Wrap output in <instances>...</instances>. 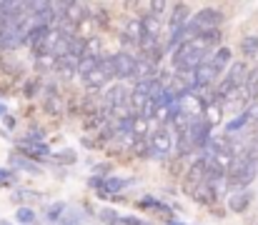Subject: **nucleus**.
<instances>
[{
  "label": "nucleus",
  "instance_id": "11",
  "mask_svg": "<svg viewBox=\"0 0 258 225\" xmlns=\"http://www.w3.org/2000/svg\"><path fill=\"white\" fill-rule=\"evenodd\" d=\"M156 78V65L146 58H138L136 60V70H133V80H153Z\"/></svg>",
  "mask_w": 258,
  "mask_h": 225
},
{
  "label": "nucleus",
  "instance_id": "16",
  "mask_svg": "<svg viewBox=\"0 0 258 225\" xmlns=\"http://www.w3.org/2000/svg\"><path fill=\"white\" fill-rule=\"evenodd\" d=\"M83 18H88L86 5H83V3H68V5H66V23L78 25Z\"/></svg>",
  "mask_w": 258,
  "mask_h": 225
},
{
  "label": "nucleus",
  "instance_id": "18",
  "mask_svg": "<svg viewBox=\"0 0 258 225\" xmlns=\"http://www.w3.org/2000/svg\"><path fill=\"white\" fill-rule=\"evenodd\" d=\"M48 30H50V28H45V25H35V28H33L28 35H25V45H30V48L38 53V48L43 45V40H45Z\"/></svg>",
  "mask_w": 258,
  "mask_h": 225
},
{
  "label": "nucleus",
  "instance_id": "8",
  "mask_svg": "<svg viewBox=\"0 0 258 225\" xmlns=\"http://www.w3.org/2000/svg\"><path fill=\"white\" fill-rule=\"evenodd\" d=\"M190 20V15H188V5H183V3H178V5H173L171 10V18H168V28H171V38L178 33V30H183L185 28V23Z\"/></svg>",
  "mask_w": 258,
  "mask_h": 225
},
{
  "label": "nucleus",
  "instance_id": "21",
  "mask_svg": "<svg viewBox=\"0 0 258 225\" xmlns=\"http://www.w3.org/2000/svg\"><path fill=\"white\" fill-rule=\"evenodd\" d=\"M208 63L221 73V70L231 63V50H228V48H218V50H216V55H213V60H208Z\"/></svg>",
  "mask_w": 258,
  "mask_h": 225
},
{
  "label": "nucleus",
  "instance_id": "5",
  "mask_svg": "<svg viewBox=\"0 0 258 225\" xmlns=\"http://www.w3.org/2000/svg\"><path fill=\"white\" fill-rule=\"evenodd\" d=\"M136 60H138V58L131 55V53H115V55H113V70H115V78H120V80L133 78Z\"/></svg>",
  "mask_w": 258,
  "mask_h": 225
},
{
  "label": "nucleus",
  "instance_id": "40",
  "mask_svg": "<svg viewBox=\"0 0 258 225\" xmlns=\"http://www.w3.org/2000/svg\"><path fill=\"white\" fill-rule=\"evenodd\" d=\"M256 98H258V93H256Z\"/></svg>",
  "mask_w": 258,
  "mask_h": 225
},
{
  "label": "nucleus",
  "instance_id": "36",
  "mask_svg": "<svg viewBox=\"0 0 258 225\" xmlns=\"http://www.w3.org/2000/svg\"><path fill=\"white\" fill-rule=\"evenodd\" d=\"M123 223L125 225H146L143 220H136V218H123Z\"/></svg>",
  "mask_w": 258,
  "mask_h": 225
},
{
  "label": "nucleus",
  "instance_id": "34",
  "mask_svg": "<svg viewBox=\"0 0 258 225\" xmlns=\"http://www.w3.org/2000/svg\"><path fill=\"white\" fill-rule=\"evenodd\" d=\"M248 113V120H253V123H258V103L251 108V110H246Z\"/></svg>",
  "mask_w": 258,
  "mask_h": 225
},
{
  "label": "nucleus",
  "instance_id": "1",
  "mask_svg": "<svg viewBox=\"0 0 258 225\" xmlns=\"http://www.w3.org/2000/svg\"><path fill=\"white\" fill-rule=\"evenodd\" d=\"M201 63H206V53L196 45V40L190 43H183L173 50V65L178 73H185V70H196Z\"/></svg>",
  "mask_w": 258,
  "mask_h": 225
},
{
  "label": "nucleus",
  "instance_id": "35",
  "mask_svg": "<svg viewBox=\"0 0 258 225\" xmlns=\"http://www.w3.org/2000/svg\"><path fill=\"white\" fill-rule=\"evenodd\" d=\"M248 153H251L253 158H258V133L253 135V143H251V148H248Z\"/></svg>",
  "mask_w": 258,
  "mask_h": 225
},
{
  "label": "nucleus",
  "instance_id": "28",
  "mask_svg": "<svg viewBox=\"0 0 258 225\" xmlns=\"http://www.w3.org/2000/svg\"><path fill=\"white\" fill-rule=\"evenodd\" d=\"M15 220H18V223H23V225H30L33 220H35V213H33L30 208H18Z\"/></svg>",
  "mask_w": 258,
  "mask_h": 225
},
{
  "label": "nucleus",
  "instance_id": "39",
  "mask_svg": "<svg viewBox=\"0 0 258 225\" xmlns=\"http://www.w3.org/2000/svg\"><path fill=\"white\" fill-rule=\"evenodd\" d=\"M171 225H180V223H171Z\"/></svg>",
  "mask_w": 258,
  "mask_h": 225
},
{
  "label": "nucleus",
  "instance_id": "4",
  "mask_svg": "<svg viewBox=\"0 0 258 225\" xmlns=\"http://www.w3.org/2000/svg\"><path fill=\"white\" fill-rule=\"evenodd\" d=\"M218 23H221V13H218V10H213V8H206V10H201L196 18H190V25H193L198 33L216 30V28H218Z\"/></svg>",
  "mask_w": 258,
  "mask_h": 225
},
{
  "label": "nucleus",
  "instance_id": "23",
  "mask_svg": "<svg viewBox=\"0 0 258 225\" xmlns=\"http://www.w3.org/2000/svg\"><path fill=\"white\" fill-rule=\"evenodd\" d=\"M45 110H48L50 115H60V113H63V100L58 98V93H55V95H53V93L45 95Z\"/></svg>",
  "mask_w": 258,
  "mask_h": 225
},
{
  "label": "nucleus",
  "instance_id": "13",
  "mask_svg": "<svg viewBox=\"0 0 258 225\" xmlns=\"http://www.w3.org/2000/svg\"><path fill=\"white\" fill-rule=\"evenodd\" d=\"M125 95H128V93H125L123 85H113V88H108V93H105V103H108V108L115 110V108H120L123 103H128Z\"/></svg>",
  "mask_w": 258,
  "mask_h": 225
},
{
  "label": "nucleus",
  "instance_id": "14",
  "mask_svg": "<svg viewBox=\"0 0 258 225\" xmlns=\"http://www.w3.org/2000/svg\"><path fill=\"white\" fill-rule=\"evenodd\" d=\"M248 203H251V195H248V190H246V188H241V190L231 193V198H228V208H231L233 213H243V210L248 208Z\"/></svg>",
  "mask_w": 258,
  "mask_h": 225
},
{
  "label": "nucleus",
  "instance_id": "37",
  "mask_svg": "<svg viewBox=\"0 0 258 225\" xmlns=\"http://www.w3.org/2000/svg\"><path fill=\"white\" fill-rule=\"evenodd\" d=\"M90 185H93V188H100L103 180H100V178H90Z\"/></svg>",
  "mask_w": 258,
  "mask_h": 225
},
{
  "label": "nucleus",
  "instance_id": "10",
  "mask_svg": "<svg viewBox=\"0 0 258 225\" xmlns=\"http://www.w3.org/2000/svg\"><path fill=\"white\" fill-rule=\"evenodd\" d=\"M141 25H143V38L158 40V33H161V15L148 13V15L141 18Z\"/></svg>",
  "mask_w": 258,
  "mask_h": 225
},
{
  "label": "nucleus",
  "instance_id": "15",
  "mask_svg": "<svg viewBox=\"0 0 258 225\" xmlns=\"http://www.w3.org/2000/svg\"><path fill=\"white\" fill-rule=\"evenodd\" d=\"M221 118H223V108H221V103H216V100H211V103H206L203 105V120L213 128V125H218L221 123Z\"/></svg>",
  "mask_w": 258,
  "mask_h": 225
},
{
  "label": "nucleus",
  "instance_id": "12",
  "mask_svg": "<svg viewBox=\"0 0 258 225\" xmlns=\"http://www.w3.org/2000/svg\"><path fill=\"white\" fill-rule=\"evenodd\" d=\"M125 35V40L128 43H133V45H138L141 40H143V25H141V18H131L128 23H125V30H123Z\"/></svg>",
  "mask_w": 258,
  "mask_h": 225
},
{
  "label": "nucleus",
  "instance_id": "9",
  "mask_svg": "<svg viewBox=\"0 0 258 225\" xmlns=\"http://www.w3.org/2000/svg\"><path fill=\"white\" fill-rule=\"evenodd\" d=\"M218 70L206 60V63H201L196 70H193V83H196V88H206V85H211V83H216V78H218Z\"/></svg>",
  "mask_w": 258,
  "mask_h": 225
},
{
  "label": "nucleus",
  "instance_id": "30",
  "mask_svg": "<svg viewBox=\"0 0 258 225\" xmlns=\"http://www.w3.org/2000/svg\"><path fill=\"white\" fill-rule=\"evenodd\" d=\"M63 213H66V205H63V203L50 205V208H48V220H50V223H58V220L63 218Z\"/></svg>",
  "mask_w": 258,
  "mask_h": 225
},
{
  "label": "nucleus",
  "instance_id": "17",
  "mask_svg": "<svg viewBox=\"0 0 258 225\" xmlns=\"http://www.w3.org/2000/svg\"><path fill=\"white\" fill-rule=\"evenodd\" d=\"M248 75H251V70H248V65H246V63H233V65H231V70H228V80L238 88V85H246Z\"/></svg>",
  "mask_w": 258,
  "mask_h": 225
},
{
  "label": "nucleus",
  "instance_id": "3",
  "mask_svg": "<svg viewBox=\"0 0 258 225\" xmlns=\"http://www.w3.org/2000/svg\"><path fill=\"white\" fill-rule=\"evenodd\" d=\"M110 78H115V70H113V55H100L98 68L86 78V85L90 88V90H95V88L105 85Z\"/></svg>",
  "mask_w": 258,
  "mask_h": 225
},
{
  "label": "nucleus",
  "instance_id": "27",
  "mask_svg": "<svg viewBox=\"0 0 258 225\" xmlns=\"http://www.w3.org/2000/svg\"><path fill=\"white\" fill-rule=\"evenodd\" d=\"M153 118H156V120H158V123H161V125H166V123H171V105H158V108H156V115H153Z\"/></svg>",
  "mask_w": 258,
  "mask_h": 225
},
{
  "label": "nucleus",
  "instance_id": "38",
  "mask_svg": "<svg viewBox=\"0 0 258 225\" xmlns=\"http://www.w3.org/2000/svg\"><path fill=\"white\" fill-rule=\"evenodd\" d=\"M0 115H3V118H5V105H0Z\"/></svg>",
  "mask_w": 258,
  "mask_h": 225
},
{
  "label": "nucleus",
  "instance_id": "19",
  "mask_svg": "<svg viewBox=\"0 0 258 225\" xmlns=\"http://www.w3.org/2000/svg\"><path fill=\"white\" fill-rule=\"evenodd\" d=\"M35 68L43 70V73H50L58 68V58L50 55V53H35Z\"/></svg>",
  "mask_w": 258,
  "mask_h": 225
},
{
  "label": "nucleus",
  "instance_id": "32",
  "mask_svg": "<svg viewBox=\"0 0 258 225\" xmlns=\"http://www.w3.org/2000/svg\"><path fill=\"white\" fill-rule=\"evenodd\" d=\"M10 163H13L15 168H25V170H33V173H38V168H35L33 163H28V160H20V158H13Z\"/></svg>",
  "mask_w": 258,
  "mask_h": 225
},
{
  "label": "nucleus",
  "instance_id": "2",
  "mask_svg": "<svg viewBox=\"0 0 258 225\" xmlns=\"http://www.w3.org/2000/svg\"><path fill=\"white\" fill-rule=\"evenodd\" d=\"M178 140V133H173L168 128H158L156 133L148 135V145H151V158H166L173 150V143Z\"/></svg>",
  "mask_w": 258,
  "mask_h": 225
},
{
  "label": "nucleus",
  "instance_id": "20",
  "mask_svg": "<svg viewBox=\"0 0 258 225\" xmlns=\"http://www.w3.org/2000/svg\"><path fill=\"white\" fill-rule=\"evenodd\" d=\"M98 60H100V58H90V55H83V58L78 60V68H76V73H78L81 78H83V80H86L88 75H90L93 70H95V68H98Z\"/></svg>",
  "mask_w": 258,
  "mask_h": 225
},
{
  "label": "nucleus",
  "instance_id": "26",
  "mask_svg": "<svg viewBox=\"0 0 258 225\" xmlns=\"http://www.w3.org/2000/svg\"><path fill=\"white\" fill-rule=\"evenodd\" d=\"M246 123H251V120H248V113H241L236 120H231V123L226 125V133H228V135H231V133H238V130H241Z\"/></svg>",
  "mask_w": 258,
  "mask_h": 225
},
{
  "label": "nucleus",
  "instance_id": "24",
  "mask_svg": "<svg viewBox=\"0 0 258 225\" xmlns=\"http://www.w3.org/2000/svg\"><path fill=\"white\" fill-rule=\"evenodd\" d=\"M133 153L141 155V158H151V145H148V138H133Z\"/></svg>",
  "mask_w": 258,
  "mask_h": 225
},
{
  "label": "nucleus",
  "instance_id": "22",
  "mask_svg": "<svg viewBox=\"0 0 258 225\" xmlns=\"http://www.w3.org/2000/svg\"><path fill=\"white\" fill-rule=\"evenodd\" d=\"M241 50L246 58H256L258 55V35H246L241 40Z\"/></svg>",
  "mask_w": 258,
  "mask_h": 225
},
{
  "label": "nucleus",
  "instance_id": "25",
  "mask_svg": "<svg viewBox=\"0 0 258 225\" xmlns=\"http://www.w3.org/2000/svg\"><path fill=\"white\" fill-rule=\"evenodd\" d=\"M125 185H128V180H120V178H108V180H105V190H103V195L118 193V190H123Z\"/></svg>",
  "mask_w": 258,
  "mask_h": 225
},
{
  "label": "nucleus",
  "instance_id": "29",
  "mask_svg": "<svg viewBox=\"0 0 258 225\" xmlns=\"http://www.w3.org/2000/svg\"><path fill=\"white\" fill-rule=\"evenodd\" d=\"M60 225H83V218H81V213H76V210H68L60 220Z\"/></svg>",
  "mask_w": 258,
  "mask_h": 225
},
{
  "label": "nucleus",
  "instance_id": "7",
  "mask_svg": "<svg viewBox=\"0 0 258 225\" xmlns=\"http://www.w3.org/2000/svg\"><path fill=\"white\" fill-rule=\"evenodd\" d=\"M206 168H208V160L201 158V160H196V165L188 170V178H185V190H188V193H196V188L206 180Z\"/></svg>",
  "mask_w": 258,
  "mask_h": 225
},
{
  "label": "nucleus",
  "instance_id": "6",
  "mask_svg": "<svg viewBox=\"0 0 258 225\" xmlns=\"http://www.w3.org/2000/svg\"><path fill=\"white\" fill-rule=\"evenodd\" d=\"M188 135H190V140H193L196 148H206V145L211 143V125H208L203 118H198V120L193 118V125H190Z\"/></svg>",
  "mask_w": 258,
  "mask_h": 225
},
{
  "label": "nucleus",
  "instance_id": "33",
  "mask_svg": "<svg viewBox=\"0 0 258 225\" xmlns=\"http://www.w3.org/2000/svg\"><path fill=\"white\" fill-rule=\"evenodd\" d=\"M28 198H33V193H30V190H18V193L13 195V200H28Z\"/></svg>",
  "mask_w": 258,
  "mask_h": 225
},
{
  "label": "nucleus",
  "instance_id": "31",
  "mask_svg": "<svg viewBox=\"0 0 258 225\" xmlns=\"http://www.w3.org/2000/svg\"><path fill=\"white\" fill-rule=\"evenodd\" d=\"M10 183H15V173L0 168V185H10Z\"/></svg>",
  "mask_w": 258,
  "mask_h": 225
}]
</instances>
